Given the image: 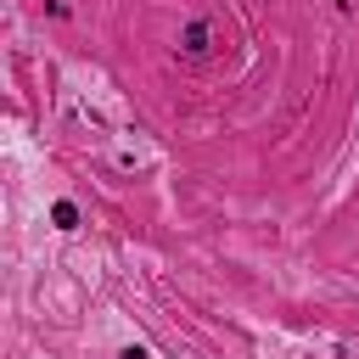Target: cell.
I'll return each instance as SVG.
<instances>
[{
	"label": "cell",
	"mask_w": 359,
	"mask_h": 359,
	"mask_svg": "<svg viewBox=\"0 0 359 359\" xmlns=\"http://www.w3.org/2000/svg\"><path fill=\"white\" fill-rule=\"evenodd\" d=\"M208 22H185V34H180V45H185V56H208Z\"/></svg>",
	"instance_id": "cell-1"
},
{
	"label": "cell",
	"mask_w": 359,
	"mask_h": 359,
	"mask_svg": "<svg viewBox=\"0 0 359 359\" xmlns=\"http://www.w3.org/2000/svg\"><path fill=\"white\" fill-rule=\"evenodd\" d=\"M50 219H56V230H79V208H73V202H56Z\"/></svg>",
	"instance_id": "cell-2"
}]
</instances>
